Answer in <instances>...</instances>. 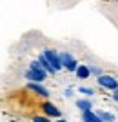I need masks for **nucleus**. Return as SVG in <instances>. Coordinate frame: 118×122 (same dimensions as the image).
Segmentation results:
<instances>
[{
    "instance_id": "obj_9",
    "label": "nucleus",
    "mask_w": 118,
    "mask_h": 122,
    "mask_svg": "<svg viewBox=\"0 0 118 122\" xmlns=\"http://www.w3.org/2000/svg\"><path fill=\"white\" fill-rule=\"evenodd\" d=\"M60 60H62V66H64V69H66L69 64H73V62H75V56H73L71 53H60Z\"/></svg>"
},
{
    "instance_id": "obj_10",
    "label": "nucleus",
    "mask_w": 118,
    "mask_h": 122,
    "mask_svg": "<svg viewBox=\"0 0 118 122\" xmlns=\"http://www.w3.org/2000/svg\"><path fill=\"white\" fill-rule=\"evenodd\" d=\"M76 107L82 109V111H87V109L93 107V104H91V100H87V98H80V100H76Z\"/></svg>"
},
{
    "instance_id": "obj_3",
    "label": "nucleus",
    "mask_w": 118,
    "mask_h": 122,
    "mask_svg": "<svg viewBox=\"0 0 118 122\" xmlns=\"http://www.w3.org/2000/svg\"><path fill=\"white\" fill-rule=\"evenodd\" d=\"M98 84L102 87H105V89H118V80L114 78V76H107V75H100L98 76Z\"/></svg>"
},
{
    "instance_id": "obj_6",
    "label": "nucleus",
    "mask_w": 118,
    "mask_h": 122,
    "mask_svg": "<svg viewBox=\"0 0 118 122\" xmlns=\"http://www.w3.org/2000/svg\"><path fill=\"white\" fill-rule=\"evenodd\" d=\"M42 109L47 113V115H53V117H60V109H58L57 106H53V104H49V102H46L44 106H42Z\"/></svg>"
},
{
    "instance_id": "obj_7",
    "label": "nucleus",
    "mask_w": 118,
    "mask_h": 122,
    "mask_svg": "<svg viewBox=\"0 0 118 122\" xmlns=\"http://www.w3.org/2000/svg\"><path fill=\"white\" fill-rule=\"evenodd\" d=\"M38 60H40V64L44 66V69H46L47 73H51V75H55V73H57V71H55V67L51 66V62H49V60L46 58V55H44V53H42V55L38 56Z\"/></svg>"
},
{
    "instance_id": "obj_5",
    "label": "nucleus",
    "mask_w": 118,
    "mask_h": 122,
    "mask_svg": "<svg viewBox=\"0 0 118 122\" xmlns=\"http://www.w3.org/2000/svg\"><path fill=\"white\" fill-rule=\"evenodd\" d=\"M27 87H29V89H33L35 93H38L40 97H49V91H47L46 87H42L40 84H36V82H33V80L27 84Z\"/></svg>"
},
{
    "instance_id": "obj_14",
    "label": "nucleus",
    "mask_w": 118,
    "mask_h": 122,
    "mask_svg": "<svg viewBox=\"0 0 118 122\" xmlns=\"http://www.w3.org/2000/svg\"><path fill=\"white\" fill-rule=\"evenodd\" d=\"M33 122H51V120L46 118V117H35V118H33Z\"/></svg>"
},
{
    "instance_id": "obj_16",
    "label": "nucleus",
    "mask_w": 118,
    "mask_h": 122,
    "mask_svg": "<svg viewBox=\"0 0 118 122\" xmlns=\"http://www.w3.org/2000/svg\"><path fill=\"white\" fill-rule=\"evenodd\" d=\"M58 122H66V120H58Z\"/></svg>"
},
{
    "instance_id": "obj_2",
    "label": "nucleus",
    "mask_w": 118,
    "mask_h": 122,
    "mask_svg": "<svg viewBox=\"0 0 118 122\" xmlns=\"http://www.w3.org/2000/svg\"><path fill=\"white\" fill-rule=\"evenodd\" d=\"M44 55H46L47 60L51 62V66L55 67V71H60V69H64V66H62V60H60V53L47 49V51H44Z\"/></svg>"
},
{
    "instance_id": "obj_11",
    "label": "nucleus",
    "mask_w": 118,
    "mask_h": 122,
    "mask_svg": "<svg viewBox=\"0 0 118 122\" xmlns=\"http://www.w3.org/2000/svg\"><path fill=\"white\" fill-rule=\"evenodd\" d=\"M96 113L100 115V118H102L104 122H114V115L113 113H107V111H104V109H96Z\"/></svg>"
},
{
    "instance_id": "obj_13",
    "label": "nucleus",
    "mask_w": 118,
    "mask_h": 122,
    "mask_svg": "<svg viewBox=\"0 0 118 122\" xmlns=\"http://www.w3.org/2000/svg\"><path fill=\"white\" fill-rule=\"evenodd\" d=\"M78 91H80V93H84V95H93V93H94L93 89H89V87H80Z\"/></svg>"
},
{
    "instance_id": "obj_4",
    "label": "nucleus",
    "mask_w": 118,
    "mask_h": 122,
    "mask_svg": "<svg viewBox=\"0 0 118 122\" xmlns=\"http://www.w3.org/2000/svg\"><path fill=\"white\" fill-rule=\"evenodd\" d=\"M82 120L84 122H104L102 118H100V115H98L96 111H91V109L82 111Z\"/></svg>"
},
{
    "instance_id": "obj_12",
    "label": "nucleus",
    "mask_w": 118,
    "mask_h": 122,
    "mask_svg": "<svg viewBox=\"0 0 118 122\" xmlns=\"http://www.w3.org/2000/svg\"><path fill=\"white\" fill-rule=\"evenodd\" d=\"M89 67H91V75H96V76L102 75V69H100V67H96V66H89Z\"/></svg>"
},
{
    "instance_id": "obj_8",
    "label": "nucleus",
    "mask_w": 118,
    "mask_h": 122,
    "mask_svg": "<svg viewBox=\"0 0 118 122\" xmlns=\"http://www.w3.org/2000/svg\"><path fill=\"white\" fill-rule=\"evenodd\" d=\"M75 73H76L78 78H87V76L91 75V67H89V66H78Z\"/></svg>"
},
{
    "instance_id": "obj_1",
    "label": "nucleus",
    "mask_w": 118,
    "mask_h": 122,
    "mask_svg": "<svg viewBox=\"0 0 118 122\" xmlns=\"http://www.w3.org/2000/svg\"><path fill=\"white\" fill-rule=\"evenodd\" d=\"M47 76V71L44 69V66L40 64V60L38 62H31V67L26 71V78L27 80H33V82H44Z\"/></svg>"
},
{
    "instance_id": "obj_15",
    "label": "nucleus",
    "mask_w": 118,
    "mask_h": 122,
    "mask_svg": "<svg viewBox=\"0 0 118 122\" xmlns=\"http://www.w3.org/2000/svg\"><path fill=\"white\" fill-rule=\"evenodd\" d=\"M113 100L118 102V89H114V91H113Z\"/></svg>"
}]
</instances>
